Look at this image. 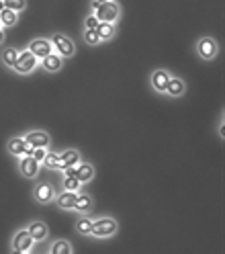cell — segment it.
Returning a JSON list of instances; mask_svg holds the SVG:
<instances>
[{
    "label": "cell",
    "instance_id": "6da1fadb",
    "mask_svg": "<svg viewBox=\"0 0 225 254\" xmlns=\"http://www.w3.org/2000/svg\"><path fill=\"white\" fill-rule=\"evenodd\" d=\"M92 12L101 23H119V19H121V6H119L117 0L99 2V6H96Z\"/></svg>",
    "mask_w": 225,
    "mask_h": 254
},
{
    "label": "cell",
    "instance_id": "7a4b0ae2",
    "mask_svg": "<svg viewBox=\"0 0 225 254\" xmlns=\"http://www.w3.org/2000/svg\"><path fill=\"white\" fill-rule=\"evenodd\" d=\"M119 230V224H117V219L115 217H99V219H92V232L90 236L94 238H111V236H115Z\"/></svg>",
    "mask_w": 225,
    "mask_h": 254
},
{
    "label": "cell",
    "instance_id": "3957f363",
    "mask_svg": "<svg viewBox=\"0 0 225 254\" xmlns=\"http://www.w3.org/2000/svg\"><path fill=\"white\" fill-rule=\"evenodd\" d=\"M33 246H35V240L31 238V234H29L27 228H21V230L14 232V236H12V244H10V248H12L14 254L31 252V250H33Z\"/></svg>",
    "mask_w": 225,
    "mask_h": 254
},
{
    "label": "cell",
    "instance_id": "277c9868",
    "mask_svg": "<svg viewBox=\"0 0 225 254\" xmlns=\"http://www.w3.org/2000/svg\"><path fill=\"white\" fill-rule=\"evenodd\" d=\"M50 41H52V45H54L56 54L61 56V58H72V56L76 54V45H74V41H72L68 35L54 33V35L50 37Z\"/></svg>",
    "mask_w": 225,
    "mask_h": 254
},
{
    "label": "cell",
    "instance_id": "5b68a950",
    "mask_svg": "<svg viewBox=\"0 0 225 254\" xmlns=\"http://www.w3.org/2000/svg\"><path fill=\"white\" fill-rule=\"evenodd\" d=\"M197 54H199V58H203V60H215L217 58V54H219V43L213 39V37H201L199 41H197Z\"/></svg>",
    "mask_w": 225,
    "mask_h": 254
},
{
    "label": "cell",
    "instance_id": "8992f818",
    "mask_svg": "<svg viewBox=\"0 0 225 254\" xmlns=\"http://www.w3.org/2000/svg\"><path fill=\"white\" fill-rule=\"evenodd\" d=\"M35 66H37V58L31 54L29 50H25V52H21L19 54V58H17V64L12 66V70L17 72V74H31L35 70Z\"/></svg>",
    "mask_w": 225,
    "mask_h": 254
},
{
    "label": "cell",
    "instance_id": "52a82bcc",
    "mask_svg": "<svg viewBox=\"0 0 225 254\" xmlns=\"http://www.w3.org/2000/svg\"><path fill=\"white\" fill-rule=\"evenodd\" d=\"M170 72L168 70H164V68H158V70H154L152 72V76H150V84H152V88L156 90V92H160V94H166V88H168V82H170Z\"/></svg>",
    "mask_w": 225,
    "mask_h": 254
},
{
    "label": "cell",
    "instance_id": "ba28073f",
    "mask_svg": "<svg viewBox=\"0 0 225 254\" xmlns=\"http://www.w3.org/2000/svg\"><path fill=\"white\" fill-rule=\"evenodd\" d=\"M29 52L33 54L37 60H41V58L50 56V54L54 52V45H52V41H50V39H45V37H37V39H33V41L29 43Z\"/></svg>",
    "mask_w": 225,
    "mask_h": 254
},
{
    "label": "cell",
    "instance_id": "9c48e42d",
    "mask_svg": "<svg viewBox=\"0 0 225 254\" xmlns=\"http://www.w3.org/2000/svg\"><path fill=\"white\" fill-rule=\"evenodd\" d=\"M33 199H35L37 203H43V205L52 203V201L56 199V189H54V185H50V183H39V185L35 187V190H33Z\"/></svg>",
    "mask_w": 225,
    "mask_h": 254
},
{
    "label": "cell",
    "instance_id": "30bf717a",
    "mask_svg": "<svg viewBox=\"0 0 225 254\" xmlns=\"http://www.w3.org/2000/svg\"><path fill=\"white\" fill-rule=\"evenodd\" d=\"M27 144H31L33 148H50L52 144V137L47 131H41V129H35V131H29L27 135H23Z\"/></svg>",
    "mask_w": 225,
    "mask_h": 254
},
{
    "label": "cell",
    "instance_id": "8fae6325",
    "mask_svg": "<svg viewBox=\"0 0 225 254\" xmlns=\"http://www.w3.org/2000/svg\"><path fill=\"white\" fill-rule=\"evenodd\" d=\"M82 162V156H80L78 150L74 148H68V150H63L59 154V160H57V170H63V168H68V166H76Z\"/></svg>",
    "mask_w": 225,
    "mask_h": 254
},
{
    "label": "cell",
    "instance_id": "7c38bea8",
    "mask_svg": "<svg viewBox=\"0 0 225 254\" xmlns=\"http://www.w3.org/2000/svg\"><path fill=\"white\" fill-rule=\"evenodd\" d=\"M39 162L35 160L33 156H23L21 158V162H19V168H21V174L25 179H35L37 174H39Z\"/></svg>",
    "mask_w": 225,
    "mask_h": 254
},
{
    "label": "cell",
    "instance_id": "4fadbf2b",
    "mask_svg": "<svg viewBox=\"0 0 225 254\" xmlns=\"http://www.w3.org/2000/svg\"><path fill=\"white\" fill-rule=\"evenodd\" d=\"M92 207H94V199L88 193H84V190H78V197L74 201V209L72 211H76L80 215H88Z\"/></svg>",
    "mask_w": 225,
    "mask_h": 254
},
{
    "label": "cell",
    "instance_id": "5bb4252c",
    "mask_svg": "<svg viewBox=\"0 0 225 254\" xmlns=\"http://www.w3.org/2000/svg\"><path fill=\"white\" fill-rule=\"evenodd\" d=\"M76 197H78V190H66L63 189L61 193H56V205L59 209H63V211H72L74 209V201H76Z\"/></svg>",
    "mask_w": 225,
    "mask_h": 254
},
{
    "label": "cell",
    "instance_id": "9a60e30c",
    "mask_svg": "<svg viewBox=\"0 0 225 254\" xmlns=\"http://www.w3.org/2000/svg\"><path fill=\"white\" fill-rule=\"evenodd\" d=\"M27 230H29V234H31V238H33L35 242H43L45 238H47V234H50V228H47V224L45 221H31V224L27 226Z\"/></svg>",
    "mask_w": 225,
    "mask_h": 254
},
{
    "label": "cell",
    "instance_id": "2e32d148",
    "mask_svg": "<svg viewBox=\"0 0 225 254\" xmlns=\"http://www.w3.org/2000/svg\"><path fill=\"white\" fill-rule=\"evenodd\" d=\"M41 66H43V70L45 72H59L61 68H63V58L61 56H57L56 52H52L50 56H45V58H41Z\"/></svg>",
    "mask_w": 225,
    "mask_h": 254
},
{
    "label": "cell",
    "instance_id": "e0dca14e",
    "mask_svg": "<svg viewBox=\"0 0 225 254\" xmlns=\"http://www.w3.org/2000/svg\"><path fill=\"white\" fill-rule=\"evenodd\" d=\"M186 92V82L182 78H176V76H170V82H168V88H166V94L172 99H178Z\"/></svg>",
    "mask_w": 225,
    "mask_h": 254
},
{
    "label": "cell",
    "instance_id": "ac0fdd59",
    "mask_svg": "<svg viewBox=\"0 0 225 254\" xmlns=\"http://www.w3.org/2000/svg\"><path fill=\"white\" fill-rule=\"evenodd\" d=\"M94 174H96V170H94V166H92L90 162H80V164L76 166V179L82 183V185L90 183V181L94 179Z\"/></svg>",
    "mask_w": 225,
    "mask_h": 254
},
{
    "label": "cell",
    "instance_id": "d6986e66",
    "mask_svg": "<svg viewBox=\"0 0 225 254\" xmlns=\"http://www.w3.org/2000/svg\"><path fill=\"white\" fill-rule=\"evenodd\" d=\"M96 33L101 35L103 41H111L112 37H115V33H117V25L115 23H99V27H96Z\"/></svg>",
    "mask_w": 225,
    "mask_h": 254
},
{
    "label": "cell",
    "instance_id": "ffe728a7",
    "mask_svg": "<svg viewBox=\"0 0 225 254\" xmlns=\"http://www.w3.org/2000/svg\"><path fill=\"white\" fill-rule=\"evenodd\" d=\"M25 137H12L8 144H6V150L10 156H23V150H25Z\"/></svg>",
    "mask_w": 225,
    "mask_h": 254
},
{
    "label": "cell",
    "instance_id": "44dd1931",
    "mask_svg": "<svg viewBox=\"0 0 225 254\" xmlns=\"http://www.w3.org/2000/svg\"><path fill=\"white\" fill-rule=\"evenodd\" d=\"M17 19H19V12H14L10 8H2V10H0V25H2V27L17 25Z\"/></svg>",
    "mask_w": 225,
    "mask_h": 254
},
{
    "label": "cell",
    "instance_id": "7402d4cb",
    "mask_svg": "<svg viewBox=\"0 0 225 254\" xmlns=\"http://www.w3.org/2000/svg\"><path fill=\"white\" fill-rule=\"evenodd\" d=\"M76 232L80 236H90V232H92V219L88 215H80V219L76 221Z\"/></svg>",
    "mask_w": 225,
    "mask_h": 254
},
{
    "label": "cell",
    "instance_id": "603a6c76",
    "mask_svg": "<svg viewBox=\"0 0 225 254\" xmlns=\"http://www.w3.org/2000/svg\"><path fill=\"white\" fill-rule=\"evenodd\" d=\"M50 252H52V254H72L74 248H72V244H70L68 240H56V242L52 244Z\"/></svg>",
    "mask_w": 225,
    "mask_h": 254
},
{
    "label": "cell",
    "instance_id": "cb8c5ba5",
    "mask_svg": "<svg viewBox=\"0 0 225 254\" xmlns=\"http://www.w3.org/2000/svg\"><path fill=\"white\" fill-rule=\"evenodd\" d=\"M17 58H19V50H17V47H4V52H2V62H4V66L12 68L14 64H17Z\"/></svg>",
    "mask_w": 225,
    "mask_h": 254
},
{
    "label": "cell",
    "instance_id": "d4e9b609",
    "mask_svg": "<svg viewBox=\"0 0 225 254\" xmlns=\"http://www.w3.org/2000/svg\"><path fill=\"white\" fill-rule=\"evenodd\" d=\"M57 160H59V154L47 150V154H45V158H43L41 164H43L45 168H50V170H57Z\"/></svg>",
    "mask_w": 225,
    "mask_h": 254
},
{
    "label": "cell",
    "instance_id": "484cf974",
    "mask_svg": "<svg viewBox=\"0 0 225 254\" xmlns=\"http://www.w3.org/2000/svg\"><path fill=\"white\" fill-rule=\"evenodd\" d=\"M82 37H84V41H86L88 45H99V43H103L101 35H99V33H96V29H84V33H82Z\"/></svg>",
    "mask_w": 225,
    "mask_h": 254
},
{
    "label": "cell",
    "instance_id": "4316f807",
    "mask_svg": "<svg viewBox=\"0 0 225 254\" xmlns=\"http://www.w3.org/2000/svg\"><path fill=\"white\" fill-rule=\"evenodd\" d=\"M61 189H66V190H82V183H80L76 177H63Z\"/></svg>",
    "mask_w": 225,
    "mask_h": 254
},
{
    "label": "cell",
    "instance_id": "83f0119b",
    "mask_svg": "<svg viewBox=\"0 0 225 254\" xmlns=\"http://www.w3.org/2000/svg\"><path fill=\"white\" fill-rule=\"evenodd\" d=\"M4 8H10L14 12H23L27 8V0H2Z\"/></svg>",
    "mask_w": 225,
    "mask_h": 254
},
{
    "label": "cell",
    "instance_id": "f1b7e54d",
    "mask_svg": "<svg viewBox=\"0 0 225 254\" xmlns=\"http://www.w3.org/2000/svg\"><path fill=\"white\" fill-rule=\"evenodd\" d=\"M99 23H101V21L96 19L94 12H92V14H88V17L84 19V29H96V27H99Z\"/></svg>",
    "mask_w": 225,
    "mask_h": 254
},
{
    "label": "cell",
    "instance_id": "f546056e",
    "mask_svg": "<svg viewBox=\"0 0 225 254\" xmlns=\"http://www.w3.org/2000/svg\"><path fill=\"white\" fill-rule=\"evenodd\" d=\"M47 150H50V148H35V150H33V154H31V156H33L35 160L41 164V162H43V158H45V154H47Z\"/></svg>",
    "mask_w": 225,
    "mask_h": 254
},
{
    "label": "cell",
    "instance_id": "4dcf8cb0",
    "mask_svg": "<svg viewBox=\"0 0 225 254\" xmlns=\"http://www.w3.org/2000/svg\"><path fill=\"white\" fill-rule=\"evenodd\" d=\"M78 166V164H76ZM76 166H68L63 168V177H76Z\"/></svg>",
    "mask_w": 225,
    "mask_h": 254
},
{
    "label": "cell",
    "instance_id": "1f68e13d",
    "mask_svg": "<svg viewBox=\"0 0 225 254\" xmlns=\"http://www.w3.org/2000/svg\"><path fill=\"white\" fill-rule=\"evenodd\" d=\"M33 146H31V144H25V150H23V156H31V154H33Z\"/></svg>",
    "mask_w": 225,
    "mask_h": 254
},
{
    "label": "cell",
    "instance_id": "d6a6232c",
    "mask_svg": "<svg viewBox=\"0 0 225 254\" xmlns=\"http://www.w3.org/2000/svg\"><path fill=\"white\" fill-rule=\"evenodd\" d=\"M219 137H225V127L219 125Z\"/></svg>",
    "mask_w": 225,
    "mask_h": 254
},
{
    "label": "cell",
    "instance_id": "836d02e7",
    "mask_svg": "<svg viewBox=\"0 0 225 254\" xmlns=\"http://www.w3.org/2000/svg\"><path fill=\"white\" fill-rule=\"evenodd\" d=\"M2 41H4V29L0 27V43H2Z\"/></svg>",
    "mask_w": 225,
    "mask_h": 254
},
{
    "label": "cell",
    "instance_id": "e575fe53",
    "mask_svg": "<svg viewBox=\"0 0 225 254\" xmlns=\"http://www.w3.org/2000/svg\"><path fill=\"white\" fill-rule=\"evenodd\" d=\"M4 8V2H2V0H0V10H2Z\"/></svg>",
    "mask_w": 225,
    "mask_h": 254
},
{
    "label": "cell",
    "instance_id": "d590c367",
    "mask_svg": "<svg viewBox=\"0 0 225 254\" xmlns=\"http://www.w3.org/2000/svg\"><path fill=\"white\" fill-rule=\"evenodd\" d=\"M96 2H109V0H96Z\"/></svg>",
    "mask_w": 225,
    "mask_h": 254
},
{
    "label": "cell",
    "instance_id": "8d00e7d4",
    "mask_svg": "<svg viewBox=\"0 0 225 254\" xmlns=\"http://www.w3.org/2000/svg\"><path fill=\"white\" fill-rule=\"evenodd\" d=\"M0 27H2V25H0Z\"/></svg>",
    "mask_w": 225,
    "mask_h": 254
}]
</instances>
